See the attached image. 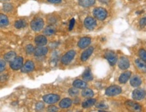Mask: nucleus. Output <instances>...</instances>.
I'll use <instances>...</instances> for the list:
<instances>
[{"label": "nucleus", "mask_w": 146, "mask_h": 112, "mask_svg": "<svg viewBox=\"0 0 146 112\" xmlns=\"http://www.w3.org/2000/svg\"><path fill=\"white\" fill-rule=\"evenodd\" d=\"M94 95L93 91L90 89H84L83 91H82V97H84V98H92Z\"/></svg>", "instance_id": "cd10ccee"}, {"label": "nucleus", "mask_w": 146, "mask_h": 112, "mask_svg": "<svg viewBox=\"0 0 146 112\" xmlns=\"http://www.w3.org/2000/svg\"><path fill=\"white\" fill-rule=\"evenodd\" d=\"M96 103V99H88L84 101L82 103V107L84 108H88L94 105H95V103Z\"/></svg>", "instance_id": "393cba45"}, {"label": "nucleus", "mask_w": 146, "mask_h": 112, "mask_svg": "<svg viewBox=\"0 0 146 112\" xmlns=\"http://www.w3.org/2000/svg\"><path fill=\"white\" fill-rule=\"evenodd\" d=\"M125 105L129 109L130 111H141V107L137 103L133 101H127L125 102Z\"/></svg>", "instance_id": "6e6552de"}, {"label": "nucleus", "mask_w": 146, "mask_h": 112, "mask_svg": "<svg viewBox=\"0 0 146 112\" xmlns=\"http://www.w3.org/2000/svg\"><path fill=\"white\" fill-rule=\"evenodd\" d=\"M131 75V71L124 72L123 73H122L120 75L119 78V81L121 83H127V81L129 79Z\"/></svg>", "instance_id": "6ab92c4d"}, {"label": "nucleus", "mask_w": 146, "mask_h": 112, "mask_svg": "<svg viewBox=\"0 0 146 112\" xmlns=\"http://www.w3.org/2000/svg\"><path fill=\"white\" fill-rule=\"evenodd\" d=\"M23 65V58L21 57H16L10 62V67L13 70H19Z\"/></svg>", "instance_id": "423d86ee"}, {"label": "nucleus", "mask_w": 146, "mask_h": 112, "mask_svg": "<svg viewBox=\"0 0 146 112\" xmlns=\"http://www.w3.org/2000/svg\"><path fill=\"white\" fill-rule=\"evenodd\" d=\"M107 11L103 7H96L93 10V15L97 20H104L107 17Z\"/></svg>", "instance_id": "f257e3e1"}, {"label": "nucleus", "mask_w": 146, "mask_h": 112, "mask_svg": "<svg viewBox=\"0 0 146 112\" xmlns=\"http://www.w3.org/2000/svg\"><path fill=\"white\" fill-rule=\"evenodd\" d=\"M91 43V38L89 37H83L79 40L78 43V47H80L81 49H84L88 47Z\"/></svg>", "instance_id": "ddd939ff"}, {"label": "nucleus", "mask_w": 146, "mask_h": 112, "mask_svg": "<svg viewBox=\"0 0 146 112\" xmlns=\"http://www.w3.org/2000/svg\"><path fill=\"white\" fill-rule=\"evenodd\" d=\"M69 94L72 97L78 96V94H79V90L76 87H73V88H71L69 90Z\"/></svg>", "instance_id": "c756f323"}, {"label": "nucleus", "mask_w": 146, "mask_h": 112, "mask_svg": "<svg viewBox=\"0 0 146 112\" xmlns=\"http://www.w3.org/2000/svg\"><path fill=\"white\" fill-rule=\"evenodd\" d=\"M74 24H75V20L73 18V19L71 20V21H70V30H72L73 29V28H74Z\"/></svg>", "instance_id": "58836bf2"}, {"label": "nucleus", "mask_w": 146, "mask_h": 112, "mask_svg": "<svg viewBox=\"0 0 146 112\" xmlns=\"http://www.w3.org/2000/svg\"><path fill=\"white\" fill-rule=\"evenodd\" d=\"M34 51H35V48H34V46L32 44H29V45L27 46V47H26V52H27L28 55H31V54L34 53Z\"/></svg>", "instance_id": "7c9ffc66"}, {"label": "nucleus", "mask_w": 146, "mask_h": 112, "mask_svg": "<svg viewBox=\"0 0 146 112\" xmlns=\"http://www.w3.org/2000/svg\"><path fill=\"white\" fill-rule=\"evenodd\" d=\"M44 22L40 18H36L34 19L31 23V28L35 32H39L43 28Z\"/></svg>", "instance_id": "f03ea898"}, {"label": "nucleus", "mask_w": 146, "mask_h": 112, "mask_svg": "<svg viewBox=\"0 0 146 112\" xmlns=\"http://www.w3.org/2000/svg\"><path fill=\"white\" fill-rule=\"evenodd\" d=\"M73 86L77 89H85L87 86V83L82 80L77 79L74 81Z\"/></svg>", "instance_id": "4be33fe9"}, {"label": "nucleus", "mask_w": 146, "mask_h": 112, "mask_svg": "<svg viewBox=\"0 0 146 112\" xmlns=\"http://www.w3.org/2000/svg\"><path fill=\"white\" fill-rule=\"evenodd\" d=\"M42 99L46 103L53 104L60 99V96L56 94H48L42 97Z\"/></svg>", "instance_id": "39448f33"}, {"label": "nucleus", "mask_w": 146, "mask_h": 112, "mask_svg": "<svg viewBox=\"0 0 146 112\" xmlns=\"http://www.w3.org/2000/svg\"><path fill=\"white\" fill-rule=\"evenodd\" d=\"M9 24L8 18L3 14H0V27L7 26Z\"/></svg>", "instance_id": "a878e982"}, {"label": "nucleus", "mask_w": 146, "mask_h": 112, "mask_svg": "<svg viewBox=\"0 0 146 112\" xmlns=\"http://www.w3.org/2000/svg\"><path fill=\"white\" fill-rule=\"evenodd\" d=\"M94 51V48L92 46H90L88 48H87L81 55V60L82 61H87L88 59L90 57Z\"/></svg>", "instance_id": "f3484780"}, {"label": "nucleus", "mask_w": 146, "mask_h": 112, "mask_svg": "<svg viewBox=\"0 0 146 112\" xmlns=\"http://www.w3.org/2000/svg\"><path fill=\"white\" fill-rule=\"evenodd\" d=\"M96 107L98 108H102V109H106V108H108V106L105 105V104H102V103H100V104H98V105H96Z\"/></svg>", "instance_id": "ea45409f"}, {"label": "nucleus", "mask_w": 146, "mask_h": 112, "mask_svg": "<svg viewBox=\"0 0 146 112\" xmlns=\"http://www.w3.org/2000/svg\"><path fill=\"white\" fill-rule=\"evenodd\" d=\"M95 2H96V0H79L78 3L82 7H88L92 6Z\"/></svg>", "instance_id": "5701e85b"}, {"label": "nucleus", "mask_w": 146, "mask_h": 112, "mask_svg": "<svg viewBox=\"0 0 146 112\" xmlns=\"http://www.w3.org/2000/svg\"><path fill=\"white\" fill-rule=\"evenodd\" d=\"M145 96V91L143 89H137L133 91L132 98L134 100L141 101Z\"/></svg>", "instance_id": "0eeeda50"}, {"label": "nucleus", "mask_w": 146, "mask_h": 112, "mask_svg": "<svg viewBox=\"0 0 146 112\" xmlns=\"http://www.w3.org/2000/svg\"><path fill=\"white\" fill-rule=\"evenodd\" d=\"M122 92V89L118 85H112L106 89L105 94L107 96H115Z\"/></svg>", "instance_id": "7ed1b4c3"}, {"label": "nucleus", "mask_w": 146, "mask_h": 112, "mask_svg": "<svg viewBox=\"0 0 146 112\" xmlns=\"http://www.w3.org/2000/svg\"><path fill=\"white\" fill-rule=\"evenodd\" d=\"M135 63L137 67L139 70H141V71L145 72V70H146L145 61H144L143 60H142L141 59H138L135 60Z\"/></svg>", "instance_id": "aec40b11"}, {"label": "nucleus", "mask_w": 146, "mask_h": 112, "mask_svg": "<svg viewBox=\"0 0 146 112\" xmlns=\"http://www.w3.org/2000/svg\"><path fill=\"white\" fill-rule=\"evenodd\" d=\"M141 79L137 75H134L130 80L131 85L133 87H138L141 85Z\"/></svg>", "instance_id": "dca6fc26"}, {"label": "nucleus", "mask_w": 146, "mask_h": 112, "mask_svg": "<svg viewBox=\"0 0 146 112\" xmlns=\"http://www.w3.org/2000/svg\"><path fill=\"white\" fill-rule=\"evenodd\" d=\"M105 58L111 66H114L117 61V55L113 51H107L105 53Z\"/></svg>", "instance_id": "1a4fd4ad"}, {"label": "nucleus", "mask_w": 146, "mask_h": 112, "mask_svg": "<svg viewBox=\"0 0 146 112\" xmlns=\"http://www.w3.org/2000/svg\"><path fill=\"white\" fill-rule=\"evenodd\" d=\"M139 56L141 58V59L143 60L144 61H146V53L144 49H140L139 50Z\"/></svg>", "instance_id": "473e14b6"}, {"label": "nucleus", "mask_w": 146, "mask_h": 112, "mask_svg": "<svg viewBox=\"0 0 146 112\" xmlns=\"http://www.w3.org/2000/svg\"><path fill=\"white\" fill-rule=\"evenodd\" d=\"M118 66L121 70H126L130 66V62L129 59L126 57H122L119 59L118 61Z\"/></svg>", "instance_id": "9d476101"}, {"label": "nucleus", "mask_w": 146, "mask_h": 112, "mask_svg": "<svg viewBox=\"0 0 146 112\" xmlns=\"http://www.w3.org/2000/svg\"><path fill=\"white\" fill-rule=\"evenodd\" d=\"M27 22H26L24 20H19L15 22L14 24V26L16 27L17 29L23 28L27 26Z\"/></svg>", "instance_id": "c85d7f7f"}, {"label": "nucleus", "mask_w": 146, "mask_h": 112, "mask_svg": "<svg viewBox=\"0 0 146 112\" xmlns=\"http://www.w3.org/2000/svg\"><path fill=\"white\" fill-rule=\"evenodd\" d=\"M47 111H52V112L57 111H58V108L55 105H50L47 108Z\"/></svg>", "instance_id": "c9c22d12"}, {"label": "nucleus", "mask_w": 146, "mask_h": 112, "mask_svg": "<svg viewBox=\"0 0 146 112\" xmlns=\"http://www.w3.org/2000/svg\"><path fill=\"white\" fill-rule=\"evenodd\" d=\"M35 69V65L34 63L31 61H28L27 63L21 67V71L24 73L31 72Z\"/></svg>", "instance_id": "f8f14e48"}, {"label": "nucleus", "mask_w": 146, "mask_h": 112, "mask_svg": "<svg viewBox=\"0 0 146 112\" xmlns=\"http://www.w3.org/2000/svg\"><path fill=\"white\" fill-rule=\"evenodd\" d=\"M16 54L14 51H10L9 53H7L4 55V60L7 62H11L13 59H14L16 58Z\"/></svg>", "instance_id": "bb28decb"}, {"label": "nucleus", "mask_w": 146, "mask_h": 112, "mask_svg": "<svg viewBox=\"0 0 146 112\" xmlns=\"http://www.w3.org/2000/svg\"><path fill=\"white\" fill-rule=\"evenodd\" d=\"M75 55H76V53H75L74 50H70V51L67 52V53H65V55L63 56L62 58H61V63L63 65H68L69 63H71V61L74 59Z\"/></svg>", "instance_id": "20e7f679"}, {"label": "nucleus", "mask_w": 146, "mask_h": 112, "mask_svg": "<svg viewBox=\"0 0 146 112\" xmlns=\"http://www.w3.org/2000/svg\"><path fill=\"white\" fill-rule=\"evenodd\" d=\"M6 67V63L3 60H0V72L3 71Z\"/></svg>", "instance_id": "72a5a7b5"}, {"label": "nucleus", "mask_w": 146, "mask_h": 112, "mask_svg": "<svg viewBox=\"0 0 146 112\" xmlns=\"http://www.w3.org/2000/svg\"><path fill=\"white\" fill-rule=\"evenodd\" d=\"M48 53V48L46 47H44V46H39L35 48V51H34V54L36 57H41V56H44L47 54Z\"/></svg>", "instance_id": "4468645a"}, {"label": "nucleus", "mask_w": 146, "mask_h": 112, "mask_svg": "<svg viewBox=\"0 0 146 112\" xmlns=\"http://www.w3.org/2000/svg\"><path fill=\"white\" fill-rule=\"evenodd\" d=\"M0 1H10V0H0Z\"/></svg>", "instance_id": "79ce46f5"}, {"label": "nucleus", "mask_w": 146, "mask_h": 112, "mask_svg": "<svg viewBox=\"0 0 146 112\" xmlns=\"http://www.w3.org/2000/svg\"><path fill=\"white\" fill-rule=\"evenodd\" d=\"M3 9L5 12H8L12 10L13 6L12 4H10V3H4V5H3Z\"/></svg>", "instance_id": "2f4dec72"}, {"label": "nucleus", "mask_w": 146, "mask_h": 112, "mask_svg": "<svg viewBox=\"0 0 146 112\" xmlns=\"http://www.w3.org/2000/svg\"><path fill=\"white\" fill-rule=\"evenodd\" d=\"M145 24H146V20H145V18H141V20H140L139 22V25L140 26L141 28H143L145 26Z\"/></svg>", "instance_id": "e433bc0d"}, {"label": "nucleus", "mask_w": 146, "mask_h": 112, "mask_svg": "<svg viewBox=\"0 0 146 112\" xmlns=\"http://www.w3.org/2000/svg\"><path fill=\"white\" fill-rule=\"evenodd\" d=\"M82 78L84 81H90L93 79V75L92 73L91 70L89 68H87L84 72L83 74H82Z\"/></svg>", "instance_id": "412c9836"}, {"label": "nucleus", "mask_w": 146, "mask_h": 112, "mask_svg": "<svg viewBox=\"0 0 146 112\" xmlns=\"http://www.w3.org/2000/svg\"><path fill=\"white\" fill-rule=\"evenodd\" d=\"M44 107V105L42 102H38L36 104V109L38 110V111L43 109Z\"/></svg>", "instance_id": "f704fd0d"}, {"label": "nucleus", "mask_w": 146, "mask_h": 112, "mask_svg": "<svg viewBox=\"0 0 146 112\" xmlns=\"http://www.w3.org/2000/svg\"><path fill=\"white\" fill-rule=\"evenodd\" d=\"M7 76L5 74H2V75H0V83H2L7 80Z\"/></svg>", "instance_id": "4c0bfd02"}, {"label": "nucleus", "mask_w": 146, "mask_h": 112, "mask_svg": "<svg viewBox=\"0 0 146 112\" xmlns=\"http://www.w3.org/2000/svg\"><path fill=\"white\" fill-rule=\"evenodd\" d=\"M55 27L53 26V25H49L45 28V29L43 31V33L46 36H51V35H53L55 32Z\"/></svg>", "instance_id": "b1692460"}, {"label": "nucleus", "mask_w": 146, "mask_h": 112, "mask_svg": "<svg viewBox=\"0 0 146 112\" xmlns=\"http://www.w3.org/2000/svg\"><path fill=\"white\" fill-rule=\"evenodd\" d=\"M48 2L51 3H59L61 2L62 0H47Z\"/></svg>", "instance_id": "a19ab883"}, {"label": "nucleus", "mask_w": 146, "mask_h": 112, "mask_svg": "<svg viewBox=\"0 0 146 112\" xmlns=\"http://www.w3.org/2000/svg\"><path fill=\"white\" fill-rule=\"evenodd\" d=\"M35 44H36L37 46H44L47 44V39H46V38L44 36L38 35V36H37L36 38H35Z\"/></svg>", "instance_id": "2eb2a0df"}, {"label": "nucleus", "mask_w": 146, "mask_h": 112, "mask_svg": "<svg viewBox=\"0 0 146 112\" xmlns=\"http://www.w3.org/2000/svg\"><path fill=\"white\" fill-rule=\"evenodd\" d=\"M72 104V101L70 98H64L59 102V107L63 109L70 107Z\"/></svg>", "instance_id": "a211bd4d"}, {"label": "nucleus", "mask_w": 146, "mask_h": 112, "mask_svg": "<svg viewBox=\"0 0 146 112\" xmlns=\"http://www.w3.org/2000/svg\"><path fill=\"white\" fill-rule=\"evenodd\" d=\"M85 27L88 30H93L96 26V20L92 17H87L84 20Z\"/></svg>", "instance_id": "9b49d317"}]
</instances>
